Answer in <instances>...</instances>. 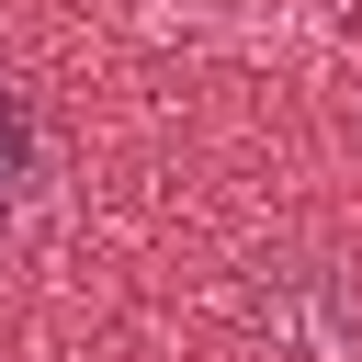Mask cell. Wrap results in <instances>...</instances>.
<instances>
[{
	"mask_svg": "<svg viewBox=\"0 0 362 362\" xmlns=\"http://www.w3.org/2000/svg\"><path fill=\"white\" fill-rule=\"evenodd\" d=\"M45 192V136H34V113L0 90V238L23 226V204Z\"/></svg>",
	"mask_w": 362,
	"mask_h": 362,
	"instance_id": "cell-1",
	"label": "cell"
},
{
	"mask_svg": "<svg viewBox=\"0 0 362 362\" xmlns=\"http://www.w3.org/2000/svg\"><path fill=\"white\" fill-rule=\"evenodd\" d=\"M260 317H272V328H305V351H317V362H351V328H339V317H317V272L260 283Z\"/></svg>",
	"mask_w": 362,
	"mask_h": 362,
	"instance_id": "cell-2",
	"label": "cell"
}]
</instances>
